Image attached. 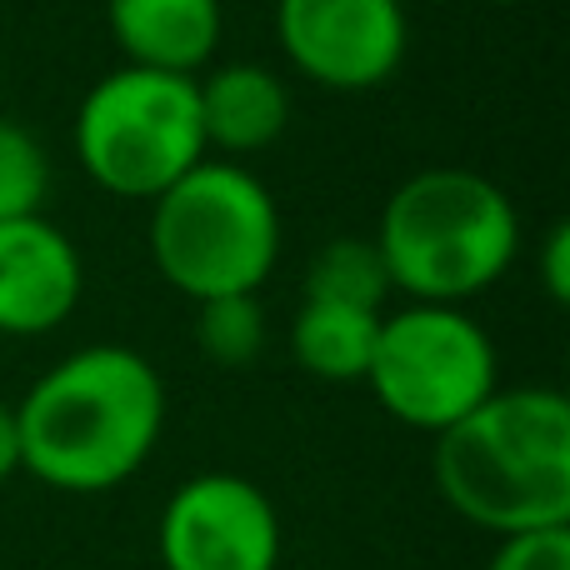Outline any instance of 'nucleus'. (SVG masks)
Returning a JSON list of instances; mask_svg holds the SVG:
<instances>
[{
    "mask_svg": "<svg viewBox=\"0 0 570 570\" xmlns=\"http://www.w3.org/2000/svg\"><path fill=\"white\" fill-rule=\"evenodd\" d=\"M365 385L391 421L441 435L501 391V355L465 305L405 301L381 315Z\"/></svg>",
    "mask_w": 570,
    "mask_h": 570,
    "instance_id": "obj_6",
    "label": "nucleus"
},
{
    "mask_svg": "<svg viewBox=\"0 0 570 570\" xmlns=\"http://www.w3.org/2000/svg\"><path fill=\"white\" fill-rule=\"evenodd\" d=\"M381 315L371 305H345V301H315L301 295V311L291 321V355L305 375L331 385L365 381V365L375 351V331Z\"/></svg>",
    "mask_w": 570,
    "mask_h": 570,
    "instance_id": "obj_12",
    "label": "nucleus"
},
{
    "mask_svg": "<svg viewBox=\"0 0 570 570\" xmlns=\"http://www.w3.org/2000/svg\"><path fill=\"white\" fill-rule=\"evenodd\" d=\"M281 206L240 160L206 156L150 200L146 246L156 276L186 301L261 291L281 261Z\"/></svg>",
    "mask_w": 570,
    "mask_h": 570,
    "instance_id": "obj_4",
    "label": "nucleus"
},
{
    "mask_svg": "<svg viewBox=\"0 0 570 570\" xmlns=\"http://www.w3.org/2000/svg\"><path fill=\"white\" fill-rule=\"evenodd\" d=\"M20 471L60 495H106L156 455L166 381L130 345H80L16 401Z\"/></svg>",
    "mask_w": 570,
    "mask_h": 570,
    "instance_id": "obj_1",
    "label": "nucleus"
},
{
    "mask_svg": "<svg viewBox=\"0 0 570 570\" xmlns=\"http://www.w3.org/2000/svg\"><path fill=\"white\" fill-rule=\"evenodd\" d=\"M485 570H570V525L495 535V556Z\"/></svg>",
    "mask_w": 570,
    "mask_h": 570,
    "instance_id": "obj_16",
    "label": "nucleus"
},
{
    "mask_svg": "<svg viewBox=\"0 0 570 570\" xmlns=\"http://www.w3.org/2000/svg\"><path fill=\"white\" fill-rule=\"evenodd\" d=\"M491 6H521V0H491Z\"/></svg>",
    "mask_w": 570,
    "mask_h": 570,
    "instance_id": "obj_19",
    "label": "nucleus"
},
{
    "mask_svg": "<svg viewBox=\"0 0 570 570\" xmlns=\"http://www.w3.org/2000/svg\"><path fill=\"white\" fill-rule=\"evenodd\" d=\"M20 475V421H16V401H0V485Z\"/></svg>",
    "mask_w": 570,
    "mask_h": 570,
    "instance_id": "obj_18",
    "label": "nucleus"
},
{
    "mask_svg": "<svg viewBox=\"0 0 570 570\" xmlns=\"http://www.w3.org/2000/svg\"><path fill=\"white\" fill-rule=\"evenodd\" d=\"M196 100L206 150L220 160L261 156L291 126V86H285L281 70L261 66V60L206 66L196 76Z\"/></svg>",
    "mask_w": 570,
    "mask_h": 570,
    "instance_id": "obj_10",
    "label": "nucleus"
},
{
    "mask_svg": "<svg viewBox=\"0 0 570 570\" xmlns=\"http://www.w3.org/2000/svg\"><path fill=\"white\" fill-rule=\"evenodd\" d=\"M276 46L301 80L365 96L405 66L411 16L401 0H276Z\"/></svg>",
    "mask_w": 570,
    "mask_h": 570,
    "instance_id": "obj_7",
    "label": "nucleus"
},
{
    "mask_svg": "<svg viewBox=\"0 0 570 570\" xmlns=\"http://www.w3.org/2000/svg\"><path fill=\"white\" fill-rule=\"evenodd\" d=\"M535 271H541L546 295H551L556 305H566L570 301V226L566 220H556L541 236V246H535Z\"/></svg>",
    "mask_w": 570,
    "mask_h": 570,
    "instance_id": "obj_17",
    "label": "nucleus"
},
{
    "mask_svg": "<svg viewBox=\"0 0 570 570\" xmlns=\"http://www.w3.org/2000/svg\"><path fill=\"white\" fill-rule=\"evenodd\" d=\"M86 261L50 216L0 220V335L36 341L76 315Z\"/></svg>",
    "mask_w": 570,
    "mask_h": 570,
    "instance_id": "obj_9",
    "label": "nucleus"
},
{
    "mask_svg": "<svg viewBox=\"0 0 570 570\" xmlns=\"http://www.w3.org/2000/svg\"><path fill=\"white\" fill-rule=\"evenodd\" d=\"M281 551V511L250 475L200 471L160 505V570H276Z\"/></svg>",
    "mask_w": 570,
    "mask_h": 570,
    "instance_id": "obj_8",
    "label": "nucleus"
},
{
    "mask_svg": "<svg viewBox=\"0 0 570 570\" xmlns=\"http://www.w3.org/2000/svg\"><path fill=\"white\" fill-rule=\"evenodd\" d=\"M106 30L120 66L200 76L226 36L220 0H106Z\"/></svg>",
    "mask_w": 570,
    "mask_h": 570,
    "instance_id": "obj_11",
    "label": "nucleus"
},
{
    "mask_svg": "<svg viewBox=\"0 0 570 570\" xmlns=\"http://www.w3.org/2000/svg\"><path fill=\"white\" fill-rule=\"evenodd\" d=\"M70 150L106 196L150 206L160 190L210 156L196 76L116 66L80 96L70 120Z\"/></svg>",
    "mask_w": 570,
    "mask_h": 570,
    "instance_id": "obj_5",
    "label": "nucleus"
},
{
    "mask_svg": "<svg viewBox=\"0 0 570 570\" xmlns=\"http://www.w3.org/2000/svg\"><path fill=\"white\" fill-rule=\"evenodd\" d=\"M50 156L36 140V130L0 116V220L46 216L50 200Z\"/></svg>",
    "mask_w": 570,
    "mask_h": 570,
    "instance_id": "obj_15",
    "label": "nucleus"
},
{
    "mask_svg": "<svg viewBox=\"0 0 570 570\" xmlns=\"http://www.w3.org/2000/svg\"><path fill=\"white\" fill-rule=\"evenodd\" d=\"M435 491L491 535L570 525V401L556 385L491 391L435 435Z\"/></svg>",
    "mask_w": 570,
    "mask_h": 570,
    "instance_id": "obj_2",
    "label": "nucleus"
},
{
    "mask_svg": "<svg viewBox=\"0 0 570 570\" xmlns=\"http://www.w3.org/2000/svg\"><path fill=\"white\" fill-rule=\"evenodd\" d=\"M375 246L405 301L471 305L521 256L515 200L465 166H425L391 190Z\"/></svg>",
    "mask_w": 570,
    "mask_h": 570,
    "instance_id": "obj_3",
    "label": "nucleus"
},
{
    "mask_svg": "<svg viewBox=\"0 0 570 570\" xmlns=\"http://www.w3.org/2000/svg\"><path fill=\"white\" fill-rule=\"evenodd\" d=\"M266 305L261 291H236V295H210L196 305V351L220 371H246L266 351Z\"/></svg>",
    "mask_w": 570,
    "mask_h": 570,
    "instance_id": "obj_14",
    "label": "nucleus"
},
{
    "mask_svg": "<svg viewBox=\"0 0 570 570\" xmlns=\"http://www.w3.org/2000/svg\"><path fill=\"white\" fill-rule=\"evenodd\" d=\"M301 295L385 311V301H391V271H385V261H381V246H375L371 236L325 240V246L311 256V266H305Z\"/></svg>",
    "mask_w": 570,
    "mask_h": 570,
    "instance_id": "obj_13",
    "label": "nucleus"
}]
</instances>
